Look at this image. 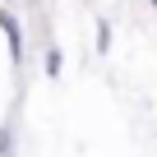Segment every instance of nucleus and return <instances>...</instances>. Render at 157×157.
Returning a JSON list of instances; mask_svg holds the SVG:
<instances>
[{
	"instance_id": "2",
	"label": "nucleus",
	"mask_w": 157,
	"mask_h": 157,
	"mask_svg": "<svg viewBox=\"0 0 157 157\" xmlns=\"http://www.w3.org/2000/svg\"><path fill=\"white\" fill-rule=\"evenodd\" d=\"M60 65H65V56H60V51H56V46H51V51H46V74H51V78H56V74H60Z\"/></svg>"
},
{
	"instance_id": "1",
	"label": "nucleus",
	"mask_w": 157,
	"mask_h": 157,
	"mask_svg": "<svg viewBox=\"0 0 157 157\" xmlns=\"http://www.w3.org/2000/svg\"><path fill=\"white\" fill-rule=\"evenodd\" d=\"M0 33L10 42V60H23V28H19V19L10 10H0Z\"/></svg>"
},
{
	"instance_id": "4",
	"label": "nucleus",
	"mask_w": 157,
	"mask_h": 157,
	"mask_svg": "<svg viewBox=\"0 0 157 157\" xmlns=\"http://www.w3.org/2000/svg\"><path fill=\"white\" fill-rule=\"evenodd\" d=\"M148 5H152V10H157V0H148Z\"/></svg>"
},
{
	"instance_id": "3",
	"label": "nucleus",
	"mask_w": 157,
	"mask_h": 157,
	"mask_svg": "<svg viewBox=\"0 0 157 157\" xmlns=\"http://www.w3.org/2000/svg\"><path fill=\"white\" fill-rule=\"evenodd\" d=\"M97 51H111V28L97 23Z\"/></svg>"
}]
</instances>
